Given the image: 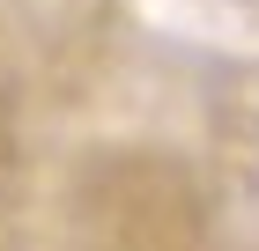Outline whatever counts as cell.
Masks as SVG:
<instances>
[{
	"label": "cell",
	"instance_id": "1",
	"mask_svg": "<svg viewBox=\"0 0 259 251\" xmlns=\"http://www.w3.org/2000/svg\"><path fill=\"white\" fill-rule=\"evenodd\" d=\"M74 222L89 244H200V192L163 155H97L74 185Z\"/></svg>",
	"mask_w": 259,
	"mask_h": 251
}]
</instances>
